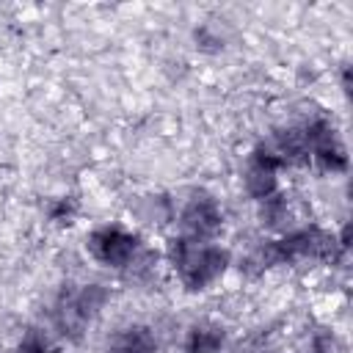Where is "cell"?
Segmentation results:
<instances>
[{
  "instance_id": "obj_1",
  "label": "cell",
  "mask_w": 353,
  "mask_h": 353,
  "mask_svg": "<svg viewBox=\"0 0 353 353\" xmlns=\"http://www.w3.org/2000/svg\"><path fill=\"white\" fill-rule=\"evenodd\" d=\"M91 248L99 259H105L110 265H124V262H130V256L135 251V243H132L130 234H124L119 229H102V232L94 234Z\"/></svg>"
}]
</instances>
